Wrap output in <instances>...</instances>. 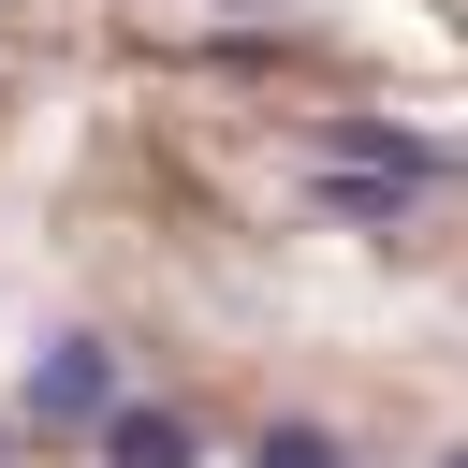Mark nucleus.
Masks as SVG:
<instances>
[{
    "label": "nucleus",
    "mask_w": 468,
    "mask_h": 468,
    "mask_svg": "<svg viewBox=\"0 0 468 468\" xmlns=\"http://www.w3.org/2000/svg\"><path fill=\"white\" fill-rule=\"evenodd\" d=\"M424 190L410 176H380V161H322V219H351V234H395Z\"/></svg>",
    "instance_id": "nucleus-3"
},
{
    "label": "nucleus",
    "mask_w": 468,
    "mask_h": 468,
    "mask_svg": "<svg viewBox=\"0 0 468 468\" xmlns=\"http://www.w3.org/2000/svg\"><path fill=\"white\" fill-rule=\"evenodd\" d=\"M322 161H380V176H410V190H453V146H424V132H395V117H336Z\"/></svg>",
    "instance_id": "nucleus-2"
},
{
    "label": "nucleus",
    "mask_w": 468,
    "mask_h": 468,
    "mask_svg": "<svg viewBox=\"0 0 468 468\" xmlns=\"http://www.w3.org/2000/svg\"><path fill=\"white\" fill-rule=\"evenodd\" d=\"M205 439H190V410H117L102 424V468H190Z\"/></svg>",
    "instance_id": "nucleus-4"
},
{
    "label": "nucleus",
    "mask_w": 468,
    "mask_h": 468,
    "mask_svg": "<svg viewBox=\"0 0 468 468\" xmlns=\"http://www.w3.org/2000/svg\"><path fill=\"white\" fill-rule=\"evenodd\" d=\"M249 468H351V439H336V424H263Z\"/></svg>",
    "instance_id": "nucleus-5"
},
{
    "label": "nucleus",
    "mask_w": 468,
    "mask_h": 468,
    "mask_svg": "<svg viewBox=\"0 0 468 468\" xmlns=\"http://www.w3.org/2000/svg\"><path fill=\"white\" fill-rule=\"evenodd\" d=\"M15 410L44 424V439H102L132 395H117V336H44L29 351V380H15Z\"/></svg>",
    "instance_id": "nucleus-1"
},
{
    "label": "nucleus",
    "mask_w": 468,
    "mask_h": 468,
    "mask_svg": "<svg viewBox=\"0 0 468 468\" xmlns=\"http://www.w3.org/2000/svg\"><path fill=\"white\" fill-rule=\"evenodd\" d=\"M439 468H468V453H439Z\"/></svg>",
    "instance_id": "nucleus-6"
}]
</instances>
